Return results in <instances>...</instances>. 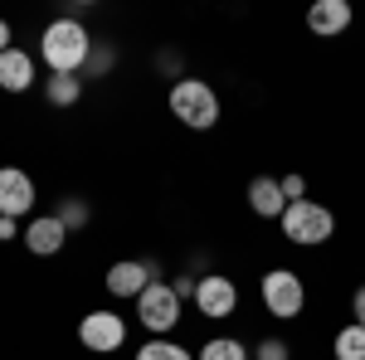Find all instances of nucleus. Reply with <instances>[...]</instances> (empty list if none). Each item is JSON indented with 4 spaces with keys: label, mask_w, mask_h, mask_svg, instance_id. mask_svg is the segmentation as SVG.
I'll return each instance as SVG.
<instances>
[{
    "label": "nucleus",
    "mask_w": 365,
    "mask_h": 360,
    "mask_svg": "<svg viewBox=\"0 0 365 360\" xmlns=\"http://www.w3.org/2000/svg\"><path fill=\"white\" fill-rule=\"evenodd\" d=\"M44 98H49L54 108H73V103L83 98V78H78V73H49Z\"/></svg>",
    "instance_id": "4468645a"
},
{
    "label": "nucleus",
    "mask_w": 365,
    "mask_h": 360,
    "mask_svg": "<svg viewBox=\"0 0 365 360\" xmlns=\"http://www.w3.org/2000/svg\"><path fill=\"white\" fill-rule=\"evenodd\" d=\"M88 54H93V34L73 15H58L54 25H44V34H39V58L49 63V73H83Z\"/></svg>",
    "instance_id": "f257e3e1"
},
{
    "label": "nucleus",
    "mask_w": 365,
    "mask_h": 360,
    "mask_svg": "<svg viewBox=\"0 0 365 360\" xmlns=\"http://www.w3.org/2000/svg\"><path fill=\"white\" fill-rule=\"evenodd\" d=\"M351 20H356L351 0H312L307 10V29L317 39H336L341 29H351Z\"/></svg>",
    "instance_id": "9d476101"
},
{
    "label": "nucleus",
    "mask_w": 365,
    "mask_h": 360,
    "mask_svg": "<svg viewBox=\"0 0 365 360\" xmlns=\"http://www.w3.org/2000/svg\"><path fill=\"white\" fill-rule=\"evenodd\" d=\"M15 234H20V229H15V220H5V215H0V239H5V244H10V239H15Z\"/></svg>",
    "instance_id": "b1692460"
},
{
    "label": "nucleus",
    "mask_w": 365,
    "mask_h": 360,
    "mask_svg": "<svg viewBox=\"0 0 365 360\" xmlns=\"http://www.w3.org/2000/svg\"><path fill=\"white\" fill-rule=\"evenodd\" d=\"M351 312H356V326H365V287H356V297H351Z\"/></svg>",
    "instance_id": "5701e85b"
},
{
    "label": "nucleus",
    "mask_w": 365,
    "mask_h": 360,
    "mask_svg": "<svg viewBox=\"0 0 365 360\" xmlns=\"http://www.w3.org/2000/svg\"><path fill=\"white\" fill-rule=\"evenodd\" d=\"M34 180H29L20 166H0V215L5 220H25L34 210Z\"/></svg>",
    "instance_id": "6e6552de"
},
{
    "label": "nucleus",
    "mask_w": 365,
    "mask_h": 360,
    "mask_svg": "<svg viewBox=\"0 0 365 360\" xmlns=\"http://www.w3.org/2000/svg\"><path fill=\"white\" fill-rule=\"evenodd\" d=\"M180 307H185V302L175 297V287L156 277V282L137 297V322L151 336H170V331H175V322H180Z\"/></svg>",
    "instance_id": "39448f33"
},
{
    "label": "nucleus",
    "mask_w": 365,
    "mask_h": 360,
    "mask_svg": "<svg viewBox=\"0 0 365 360\" xmlns=\"http://www.w3.org/2000/svg\"><path fill=\"white\" fill-rule=\"evenodd\" d=\"M249 210L258 215V220H282L287 195H282L278 175H253V180H249Z\"/></svg>",
    "instance_id": "f8f14e48"
},
{
    "label": "nucleus",
    "mask_w": 365,
    "mask_h": 360,
    "mask_svg": "<svg viewBox=\"0 0 365 360\" xmlns=\"http://www.w3.org/2000/svg\"><path fill=\"white\" fill-rule=\"evenodd\" d=\"M282 195H287V205H297V200H307V180L292 170V175H282Z\"/></svg>",
    "instance_id": "412c9836"
},
{
    "label": "nucleus",
    "mask_w": 365,
    "mask_h": 360,
    "mask_svg": "<svg viewBox=\"0 0 365 360\" xmlns=\"http://www.w3.org/2000/svg\"><path fill=\"white\" fill-rule=\"evenodd\" d=\"M63 244H68V229L58 224V215H39V220L25 224V249L34 258H54Z\"/></svg>",
    "instance_id": "9b49d317"
},
{
    "label": "nucleus",
    "mask_w": 365,
    "mask_h": 360,
    "mask_svg": "<svg viewBox=\"0 0 365 360\" xmlns=\"http://www.w3.org/2000/svg\"><path fill=\"white\" fill-rule=\"evenodd\" d=\"M113 63H117V49H113V44H103V39H93V54H88L83 73H88V78H108Z\"/></svg>",
    "instance_id": "6ab92c4d"
},
{
    "label": "nucleus",
    "mask_w": 365,
    "mask_h": 360,
    "mask_svg": "<svg viewBox=\"0 0 365 360\" xmlns=\"http://www.w3.org/2000/svg\"><path fill=\"white\" fill-rule=\"evenodd\" d=\"M54 215H58V224H63L68 234H73V229H88V224H93V210H88V200H83V195H63V205H58Z\"/></svg>",
    "instance_id": "dca6fc26"
},
{
    "label": "nucleus",
    "mask_w": 365,
    "mask_h": 360,
    "mask_svg": "<svg viewBox=\"0 0 365 360\" xmlns=\"http://www.w3.org/2000/svg\"><path fill=\"white\" fill-rule=\"evenodd\" d=\"M137 360H195V351H185L180 341H166V336H156V341H146L137 351Z\"/></svg>",
    "instance_id": "a211bd4d"
},
{
    "label": "nucleus",
    "mask_w": 365,
    "mask_h": 360,
    "mask_svg": "<svg viewBox=\"0 0 365 360\" xmlns=\"http://www.w3.org/2000/svg\"><path fill=\"white\" fill-rule=\"evenodd\" d=\"M151 282H156V263H146V258H122V263L108 268V292L113 297H132L137 302Z\"/></svg>",
    "instance_id": "1a4fd4ad"
},
{
    "label": "nucleus",
    "mask_w": 365,
    "mask_h": 360,
    "mask_svg": "<svg viewBox=\"0 0 365 360\" xmlns=\"http://www.w3.org/2000/svg\"><path fill=\"white\" fill-rule=\"evenodd\" d=\"M170 287H175V297H180V302H185V297H190V302H195V287H200V277L180 273V277H175V282H170Z\"/></svg>",
    "instance_id": "4be33fe9"
},
{
    "label": "nucleus",
    "mask_w": 365,
    "mask_h": 360,
    "mask_svg": "<svg viewBox=\"0 0 365 360\" xmlns=\"http://www.w3.org/2000/svg\"><path fill=\"white\" fill-rule=\"evenodd\" d=\"M5 49H15V44H10V25L0 20V54H5Z\"/></svg>",
    "instance_id": "393cba45"
},
{
    "label": "nucleus",
    "mask_w": 365,
    "mask_h": 360,
    "mask_svg": "<svg viewBox=\"0 0 365 360\" xmlns=\"http://www.w3.org/2000/svg\"><path fill=\"white\" fill-rule=\"evenodd\" d=\"M0 88H5V93H29V88H34V54H29V49L15 44V49L0 54Z\"/></svg>",
    "instance_id": "ddd939ff"
},
{
    "label": "nucleus",
    "mask_w": 365,
    "mask_h": 360,
    "mask_svg": "<svg viewBox=\"0 0 365 360\" xmlns=\"http://www.w3.org/2000/svg\"><path fill=\"white\" fill-rule=\"evenodd\" d=\"M195 307L210 317V322H225L234 317V307H239V287H234V277L225 273H205L195 287Z\"/></svg>",
    "instance_id": "0eeeda50"
},
{
    "label": "nucleus",
    "mask_w": 365,
    "mask_h": 360,
    "mask_svg": "<svg viewBox=\"0 0 365 360\" xmlns=\"http://www.w3.org/2000/svg\"><path fill=\"white\" fill-rule=\"evenodd\" d=\"M170 117L190 132H210L220 122V93L205 78H175L170 83Z\"/></svg>",
    "instance_id": "f03ea898"
},
{
    "label": "nucleus",
    "mask_w": 365,
    "mask_h": 360,
    "mask_svg": "<svg viewBox=\"0 0 365 360\" xmlns=\"http://www.w3.org/2000/svg\"><path fill=\"white\" fill-rule=\"evenodd\" d=\"M253 360H292V351H287V341H278V336H263Z\"/></svg>",
    "instance_id": "aec40b11"
},
{
    "label": "nucleus",
    "mask_w": 365,
    "mask_h": 360,
    "mask_svg": "<svg viewBox=\"0 0 365 360\" xmlns=\"http://www.w3.org/2000/svg\"><path fill=\"white\" fill-rule=\"evenodd\" d=\"M258 297H263V307H268V317L292 322V317H302V307H307V287H302V277L292 273V268H268Z\"/></svg>",
    "instance_id": "20e7f679"
},
{
    "label": "nucleus",
    "mask_w": 365,
    "mask_h": 360,
    "mask_svg": "<svg viewBox=\"0 0 365 360\" xmlns=\"http://www.w3.org/2000/svg\"><path fill=\"white\" fill-rule=\"evenodd\" d=\"M195 360H249V346L234 341V336H210L195 351Z\"/></svg>",
    "instance_id": "2eb2a0df"
},
{
    "label": "nucleus",
    "mask_w": 365,
    "mask_h": 360,
    "mask_svg": "<svg viewBox=\"0 0 365 360\" xmlns=\"http://www.w3.org/2000/svg\"><path fill=\"white\" fill-rule=\"evenodd\" d=\"M278 224H282V234H287V244H297V249H317V244H327L336 234V215L327 205H317V200L287 205Z\"/></svg>",
    "instance_id": "7ed1b4c3"
},
{
    "label": "nucleus",
    "mask_w": 365,
    "mask_h": 360,
    "mask_svg": "<svg viewBox=\"0 0 365 360\" xmlns=\"http://www.w3.org/2000/svg\"><path fill=\"white\" fill-rule=\"evenodd\" d=\"M78 341H83V351H93V356H113V351H122V341H127V322L117 312H88L83 322H78Z\"/></svg>",
    "instance_id": "423d86ee"
},
{
    "label": "nucleus",
    "mask_w": 365,
    "mask_h": 360,
    "mask_svg": "<svg viewBox=\"0 0 365 360\" xmlns=\"http://www.w3.org/2000/svg\"><path fill=\"white\" fill-rule=\"evenodd\" d=\"M331 351H336V360H365V326H341L336 341H331Z\"/></svg>",
    "instance_id": "f3484780"
}]
</instances>
